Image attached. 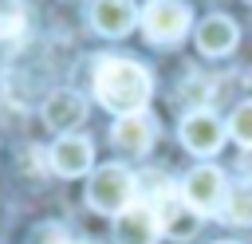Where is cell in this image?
<instances>
[{
  "label": "cell",
  "mask_w": 252,
  "mask_h": 244,
  "mask_svg": "<svg viewBox=\"0 0 252 244\" xmlns=\"http://www.w3.org/2000/svg\"><path fill=\"white\" fill-rule=\"evenodd\" d=\"M94 94L114 114H142L150 102V75L134 59H102L94 67Z\"/></svg>",
  "instance_id": "1"
},
{
  "label": "cell",
  "mask_w": 252,
  "mask_h": 244,
  "mask_svg": "<svg viewBox=\"0 0 252 244\" xmlns=\"http://www.w3.org/2000/svg\"><path fill=\"white\" fill-rule=\"evenodd\" d=\"M134 189H138V181H134V173L126 165H102V169H94V177L87 185V201H91L94 213L118 216V213L130 209Z\"/></svg>",
  "instance_id": "2"
},
{
  "label": "cell",
  "mask_w": 252,
  "mask_h": 244,
  "mask_svg": "<svg viewBox=\"0 0 252 244\" xmlns=\"http://www.w3.org/2000/svg\"><path fill=\"white\" fill-rule=\"evenodd\" d=\"M189 8L181 0H150L142 12V28L150 35V43H177L189 31Z\"/></svg>",
  "instance_id": "3"
},
{
  "label": "cell",
  "mask_w": 252,
  "mask_h": 244,
  "mask_svg": "<svg viewBox=\"0 0 252 244\" xmlns=\"http://www.w3.org/2000/svg\"><path fill=\"white\" fill-rule=\"evenodd\" d=\"M154 216H158V228L165 236H173V240H189L197 232V224H201V213L173 189L154 193Z\"/></svg>",
  "instance_id": "4"
},
{
  "label": "cell",
  "mask_w": 252,
  "mask_h": 244,
  "mask_svg": "<svg viewBox=\"0 0 252 244\" xmlns=\"http://www.w3.org/2000/svg\"><path fill=\"white\" fill-rule=\"evenodd\" d=\"M181 197H185V201H189L197 213H217V209L224 205V197H228L224 173H220L217 165H197V169L185 177Z\"/></svg>",
  "instance_id": "5"
},
{
  "label": "cell",
  "mask_w": 252,
  "mask_h": 244,
  "mask_svg": "<svg viewBox=\"0 0 252 244\" xmlns=\"http://www.w3.org/2000/svg\"><path fill=\"white\" fill-rule=\"evenodd\" d=\"M181 142H185L193 153L209 157V153L220 150V142H224V126H220L217 114H209V110H193V114H185V122H181Z\"/></svg>",
  "instance_id": "6"
},
{
  "label": "cell",
  "mask_w": 252,
  "mask_h": 244,
  "mask_svg": "<svg viewBox=\"0 0 252 244\" xmlns=\"http://www.w3.org/2000/svg\"><path fill=\"white\" fill-rule=\"evenodd\" d=\"M91 157H94V150H91V142L83 134H59V142L51 146V169L63 173V177L87 173L91 169Z\"/></svg>",
  "instance_id": "7"
},
{
  "label": "cell",
  "mask_w": 252,
  "mask_h": 244,
  "mask_svg": "<svg viewBox=\"0 0 252 244\" xmlns=\"http://www.w3.org/2000/svg\"><path fill=\"white\" fill-rule=\"evenodd\" d=\"M158 232H161V228H158V216H154L150 205H130V209L118 213V220H114L118 244H154Z\"/></svg>",
  "instance_id": "8"
},
{
  "label": "cell",
  "mask_w": 252,
  "mask_h": 244,
  "mask_svg": "<svg viewBox=\"0 0 252 244\" xmlns=\"http://www.w3.org/2000/svg\"><path fill=\"white\" fill-rule=\"evenodd\" d=\"M83 118H87V98H83L79 91H55V94L43 102V122H47L51 130H59V134L75 130Z\"/></svg>",
  "instance_id": "9"
},
{
  "label": "cell",
  "mask_w": 252,
  "mask_h": 244,
  "mask_svg": "<svg viewBox=\"0 0 252 244\" xmlns=\"http://www.w3.org/2000/svg\"><path fill=\"white\" fill-rule=\"evenodd\" d=\"M150 142H154V118L150 114H126V118H118V126H114V146L118 150H126L130 157H142L150 150Z\"/></svg>",
  "instance_id": "10"
},
{
  "label": "cell",
  "mask_w": 252,
  "mask_h": 244,
  "mask_svg": "<svg viewBox=\"0 0 252 244\" xmlns=\"http://www.w3.org/2000/svg\"><path fill=\"white\" fill-rule=\"evenodd\" d=\"M91 24L102 35H126L134 28V0H94Z\"/></svg>",
  "instance_id": "11"
},
{
  "label": "cell",
  "mask_w": 252,
  "mask_h": 244,
  "mask_svg": "<svg viewBox=\"0 0 252 244\" xmlns=\"http://www.w3.org/2000/svg\"><path fill=\"white\" fill-rule=\"evenodd\" d=\"M197 47L205 55H228L236 47V24L228 16H209L201 28H197Z\"/></svg>",
  "instance_id": "12"
},
{
  "label": "cell",
  "mask_w": 252,
  "mask_h": 244,
  "mask_svg": "<svg viewBox=\"0 0 252 244\" xmlns=\"http://www.w3.org/2000/svg\"><path fill=\"white\" fill-rule=\"evenodd\" d=\"M220 216L228 224H252V193L248 189H228V197L220 205Z\"/></svg>",
  "instance_id": "13"
},
{
  "label": "cell",
  "mask_w": 252,
  "mask_h": 244,
  "mask_svg": "<svg viewBox=\"0 0 252 244\" xmlns=\"http://www.w3.org/2000/svg\"><path fill=\"white\" fill-rule=\"evenodd\" d=\"M28 28V12L20 0H0V39H20Z\"/></svg>",
  "instance_id": "14"
},
{
  "label": "cell",
  "mask_w": 252,
  "mask_h": 244,
  "mask_svg": "<svg viewBox=\"0 0 252 244\" xmlns=\"http://www.w3.org/2000/svg\"><path fill=\"white\" fill-rule=\"evenodd\" d=\"M228 134H232L240 146L252 150V102H240V106L232 110V118H228Z\"/></svg>",
  "instance_id": "15"
},
{
  "label": "cell",
  "mask_w": 252,
  "mask_h": 244,
  "mask_svg": "<svg viewBox=\"0 0 252 244\" xmlns=\"http://www.w3.org/2000/svg\"><path fill=\"white\" fill-rule=\"evenodd\" d=\"M32 244H67V240H63V228L43 224V228H35V232H32Z\"/></svg>",
  "instance_id": "16"
},
{
  "label": "cell",
  "mask_w": 252,
  "mask_h": 244,
  "mask_svg": "<svg viewBox=\"0 0 252 244\" xmlns=\"http://www.w3.org/2000/svg\"><path fill=\"white\" fill-rule=\"evenodd\" d=\"M240 169H244V177L252 181V150H244V157H240Z\"/></svg>",
  "instance_id": "17"
}]
</instances>
